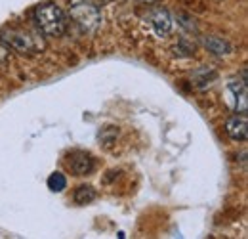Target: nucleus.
<instances>
[{
    "label": "nucleus",
    "mask_w": 248,
    "mask_h": 239,
    "mask_svg": "<svg viewBox=\"0 0 248 239\" xmlns=\"http://www.w3.org/2000/svg\"><path fill=\"white\" fill-rule=\"evenodd\" d=\"M229 92H233L235 96V102H233V107L239 111V113H247L248 102H247V85L245 83H231L229 85Z\"/></svg>",
    "instance_id": "9"
},
{
    "label": "nucleus",
    "mask_w": 248,
    "mask_h": 239,
    "mask_svg": "<svg viewBox=\"0 0 248 239\" xmlns=\"http://www.w3.org/2000/svg\"><path fill=\"white\" fill-rule=\"evenodd\" d=\"M46 186H48V189L50 191H54V193H62L63 189L67 188V178H65V174L63 172H52L48 180H46Z\"/></svg>",
    "instance_id": "11"
},
{
    "label": "nucleus",
    "mask_w": 248,
    "mask_h": 239,
    "mask_svg": "<svg viewBox=\"0 0 248 239\" xmlns=\"http://www.w3.org/2000/svg\"><path fill=\"white\" fill-rule=\"evenodd\" d=\"M217 73L212 69V67H199L193 75H191V81L195 83L197 88H206L210 86L214 81H216Z\"/></svg>",
    "instance_id": "8"
},
{
    "label": "nucleus",
    "mask_w": 248,
    "mask_h": 239,
    "mask_svg": "<svg viewBox=\"0 0 248 239\" xmlns=\"http://www.w3.org/2000/svg\"><path fill=\"white\" fill-rule=\"evenodd\" d=\"M69 169L75 176H86L93 171V157L86 151H75L69 157Z\"/></svg>",
    "instance_id": "4"
},
{
    "label": "nucleus",
    "mask_w": 248,
    "mask_h": 239,
    "mask_svg": "<svg viewBox=\"0 0 248 239\" xmlns=\"http://www.w3.org/2000/svg\"><path fill=\"white\" fill-rule=\"evenodd\" d=\"M138 2H145V4H153V2H156V0H138Z\"/></svg>",
    "instance_id": "13"
},
{
    "label": "nucleus",
    "mask_w": 248,
    "mask_h": 239,
    "mask_svg": "<svg viewBox=\"0 0 248 239\" xmlns=\"http://www.w3.org/2000/svg\"><path fill=\"white\" fill-rule=\"evenodd\" d=\"M10 60V48L0 40V63H6Z\"/></svg>",
    "instance_id": "12"
},
{
    "label": "nucleus",
    "mask_w": 248,
    "mask_h": 239,
    "mask_svg": "<svg viewBox=\"0 0 248 239\" xmlns=\"http://www.w3.org/2000/svg\"><path fill=\"white\" fill-rule=\"evenodd\" d=\"M149 25L156 36H168L172 31V17L166 10H155L149 14Z\"/></svg>",
    "instance_id": "5"
},
{
    "label": "nucleus",
    "mask_w": 248,
    "mask_h": 239,
    "mask_svg": "<svg viewBox=\"0 0 248 239\" xmlns=\"http://www.w3.org/2000/svg\"><path fill=\"white\" fill-rule=\"evenodd\" d=\"M202 44L208 48V52H212L214 56H231L233 54V46L229 44V40L216 36V34H208V36H202Z\"/></svg>",
    "instance_id": "7"
},
{
    "label": "nucleus",
    "mask_w": 248,
    "mask_h": 239,
    "mask_svg": "<svg viewBox=\"0 0 248 239\" xmlns=\"http://www.w3.org/2000/svg\"><path fill=\"white\" fill-rule=\"evenodd\" d=\"M69 16L84 31H95L101 25V12L92 0H69Z\"/></svg>",
    "instance_id": "3"
},
{
    "label": "nucleus",
    "mask_w": 248,
    "mask_h": 239,
    "mask_svg": "<svg viewBox=\"0 0 248 239\" xmlns=\"http://www.w3.org/2000/svg\"><path fill=\"white\" fill-rule=\"evenodd\" d=\"M34 23L48 36H62L67 29V17L56 2H44L34 8Z\"/></svg>",
    "instance_id": "2"
},
{
    "label": "nucleus",
    "mask_w": 248,
    "mask_h": 239,
    "mask_svg": "<svg viewBox=\"0 0 248 239\" xmlns=\"http://www.w3.org/2000/svg\"><path fill=\"white\" fill-rule=\"evenodd\" d=\"M225 132H227V136L231 138V140H235V142H247L248 138V120L245 115H235V117H231V119L227 120V124H225Z\"/></svg>",
    "instance_id": "6"
},
{
    "label": "nucleus",
    "mask_w": 248,
    "mask_h": 239,
    "mask_svg": "<svg viewBox=\"0 0 248 239\" xmlns=\"http://www.w3.org/2000/svg\"><path fill=\"white\" fill-rule=\"evenodd\" d=\"M75 203L77 205H90L97 199V191L93 189L92 186H78L75 189Z\"/></svg>",
    "instance_id": "10"
},
{
    "label": "nucleus",
    "mask_w": 248,
    "mask_h": 239,
    "mask_svg": "<svg viewBox=\"0 0 248 239\" xmlns=\"http://www.w3.org/2000/svg\"><path fill=\"white\" fill-rule=\"evenodd\" d=\"M0 40L14 52L23 54V56H32L44 48V42L38 33H32L23 27H8L0 31Z\"/></svg>",
    "instance_id": "1"
}]
</instances>
